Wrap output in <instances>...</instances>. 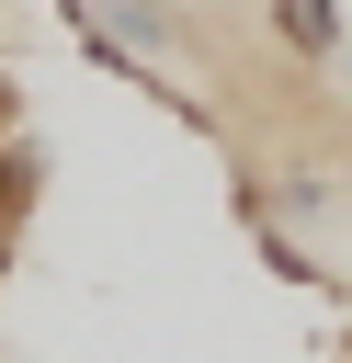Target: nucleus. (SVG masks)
I'll return each mask as SVG.
<instances>
[{"label": "nucleus", "instance_id": "f257e3e1", "mask_svg": "<svg viewBox=\"0 0 352 363\" xmlns=\"http://www.w3.org/2000/svg\"><path fill=\"white\" fill-rule=\"evenodd\" d=\"M91 23H102V34H114V45H125V57H148V68H159V57H182V45H193V23H182V11H170V0H91Z\"/></svg>", "mask_w": 352, "mask_h": 363}, {"label": "nucleus", "instance_id": "f03ea898", "mask_svg": "<svg viewBox=\"0 0 352 363\" xmlns=\"http://www.w3.org/2000/svg\"><path fill=\"white\" fill-rule=\"evenodd\" d=\"M273 11V34H284V57H307V68H329L341 45H352V23H341V0H261Z\"/></svg>", "mask_w": 352, "mask_h": 363}]
</instances>
